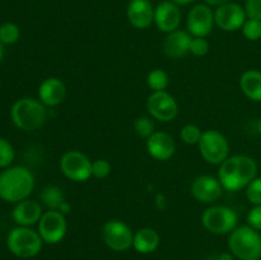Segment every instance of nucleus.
Masks as SVG:
<instances>
[{
    "instance_id": "obj_33",
    "label": "nucleus",
    "mask_w": 261,
    "mask_h": 260,
    "mask_svg": "<svg viewBox=\"0 0 261 260\" xmlns=\"http://www.w3.org/2000/svg\"><path fill=\"white\" fill-rule=\"evenodd\" d=\"M246 221L250 227L261 232V204L260 205H254L250 209L249 213H247Z\"/></svg>"
},
{
    "instance_id": "obj_19",
    "label": "nucleus",
    "mask_w": 261,
    "mask_h": 260,
    "mask_svg": "<svg viewBox=\"0 0 261 260\" xmlns=\"http://www.w3.org/2000/svg\"><path fill=\"white\" fill-rule=\"evenodd\" d=\"M193 36L188 31L176 30L167 33L163 38L162 51L171 59H181L190 53V43Z\"/></svg>"
},
{
    "instance_id": "obj_39",
    "label": "nucleus",
    "mask_w": 261,
    "mask_h": 260,
    "mask_svg": "<svg viewBox=\"0 0 261 260\" xmlns=\"http://www.w3.org/2000/svg\"><path fill=\"white\" fill-rule=\"evenodd\" d=\"M257 132H259V134L261 137V119L259 120V122H257Z\"/></svg>"
},
{
    "instance_id": "obj_25",
    "label": "nucleus",
    "mask_w": 261,
    "mask_h": 260,
    "mask_svg": "<svg viewBox=\"0 0 261 260\" xmlns=\"http://www.w3.org/2000/svg\"><path fill=\"white\" fill-rule=\"evenodd\" d=\"M20 37V30L15 23L5 22L0 24V41L3 45H13Z\"/></svg>"
},
{
    "instance_id": "obj_28",
    "label": "nucleus",
    "mask_w": 261,
    "mask_h": 260,
    "mask_svg": "<svg viewBox=\"0 0 261 260\" xmlns=\"http://www.w3.org/2000/svg\"><path fill=\"white\" fill-rule=\"evenodd\" d=\"M15 158L14 148L12 143L5 138L0 137V168H8L12 166Z\"/></svg>"
},
{
    "instance_id": "obj_36",
    "label": "nucleus",
    "mask_w": 261,
    "mask_h": 260,
    "mask_svg": "<svg viewBox=\"0 0 261 260\" xmlns=\"http://www.w3.org/2000/svg\"><path fill=\"white\" fill-rule=\"evenodd\" d=\"M59 211H60L61 213H63V214H65V216H66V214H68L69 212L71 211V206H70V204H69L68 201L65 200V201H64L63 204H61V206H60V208H59Z\"/></svg>"
},
{
    "instance_id": "obj_38",
    "label": "nucleus",
    "mask_w": 261,
    "mask_h": 260,
    "mask_svg": "<svg viewBox=\"0 0 261 260\" xmlns=\"http://www.w3.org/2000/svg\"><path fill=\"white\" fill-rule=\"evenodd\" d=\"M4 54H5L4 45H3V42H2V41H0V63H2L3 59H4Z\"/></svg>"
},
{
    "instance_id": "obj_29",
    "label": "nucleus",
    "mask_w": 261,
    "mask_h": 260,
    "mask_svg": "<svg viewBox=\"0 0 261 260\" xmlns=\"http://www.w3.org/2000/svg\"><path fill=\"white\" fill-rule=\"evenodd\" d=\"M242 35L249 41H259L261 38V20L247 18L241 28Z\"/></svg>"
},
{
    "instance_id": "obj_16",
    "label": "nucleus",
    "mask_w": 261,
    "mask_h": 260,
    "mask_svg": "<svg viewBox=\"0 0 261 260\" xmlns=\"http://www.w3.org/2000/svg\"><path fill=\"white\" fill-rule=\"evenodd\" d=\"M148 154L155 161L171 160L176 153V142L171 134L166 132H154L145 143Z\"/></svg>"
},
{
    "instance_id": "obj_6",
    "label": "nucleus",
    "mask_w": 261,
    "mask_h": 260,
    "mask_svg": "<svg viewBox=\"0 0 261 260\" xmlns=\"http://www.w3.org/2000/svg\"><path fill=\"white\" fill-rule=\"evenodd\" d=\"M201 224L214 235L231 233L239 224V214L227 205H212L201 214Z\"/></svg>"
},
{
    "instance_id": "obj_27",
    "label": "nucleus",
    "mask_w": 261,
    "mask_h": 260,
    "mask_svg": "<svg viewBox=\"0 0 261 260\" xmlns=\"http://www.w3.org/2000/svg\"><path fill=\"white\" fill-rule=\"evenodd\" d=\"M133 127H134L135 134L139 138H143V139L147 140L154 130V122H153L152 117L148 116H139L134 120V124H133Z\"/></svg>"
},
{
    "instance_id": "obj_4",
    "label": "nucleus",
    "mask_w": 261,
    "mask_h": 260,
    "mask_svg": "<svg viewBox=\"0 0 261 260\" xmlns=\"http://www.w3.org/2000/svg\"><path fill=\"white\" fill-rule=\"evenodd\" d=\"M228 247L240 260L261 259V233L249 224L237 226L229 233Z\"/></svg>"
},
{
    "instance_id": "obj_5",
    "label": "nucleus",
    "mask_w": 261,
    "mask_h": 260,
    "mask_svg": "<svg viewBox=\"0 0 261 260\" xmlns=\"http://www.w3.org/2000/svg\"><path fill=\"white\" fill-rule=\"evenodd\" d=\"M42 244L43 241L38 231H35L31 227H15L7 237L9 251L22 259H30L40 254Z\"/></svg>"
},
{
    "instance_id": "obj_21",
    "label": "nucleus",
    "mask_w": 261,
    "mask_h": 260,
    "mask_svg": "<svg viewBox=\"0 0 261 260\" xmlns=\"http://www.w3.org/2000/svg\"><path fill=\"white\" fill-rule=\"evenodd\" d=\"M240 89L245 97L254 102H261V71L249 69L240 76Z\"/></svg>"
},
{
    "instance_id": "obj_15",
    "label": "nucleus",
    "mask_w": 261,
    "mask_h": 260,
    "mask_svg": "<svg viewBox=\"0 0 261 260\" xmlns=\"http://www.w3.org/2000/svg\"><path fill=\"white\" fill-rule=\"evenodd\" d=\"M154 24L162 33H171L178 30L181 24V10L171 0L160 3L154 8Z\"/></svg>"
},
{
    "instance_id": "obj_18",
    "label": "nucleus",
    "mask_w": 261,
    "mask_h": 260,
    "mask_svg": "<svg viewBox=\"0 0 261 260\" xmlns=\"http://www.w3.org/2000/svg\"><path fill=\"white\" fill-rule=\"evenodd\" d=\"M66 97V86L60 78L50 76L41 82L38 87V99L46 107H56L64 102Z\"/></svg>"
},
{
    "instance_id": "obj_24",
    "label": "nucleus",
    "mask_w": 261,
    "mask_h": 260,
    "mask_svg": "<svg viewBox=\"0 0 261 260\" xmlns=\"http://www.w3.org/2000/svg\"><path fill=\"white\" fill-rule=\"evenodd\" d=\"M147 84L152 92L166 91L170 84V76L163 69H153L148 73Z\"/></svg>"
},
{
    "instance_id": "obj_3",
    "label": "nucleus",
    "mask_w": 261,
    "mask_h": 260,
    "mask_svg": "<svg viewBox=\"0 0 261 260\" xmlns=\"http://www.w3.org/2000/svg\"><path fill=\"white\" fill-rule=\"evenodd\" d=\"M47 119L46 106L38 98L23 97L10 107V120L23 132H35L45 125Z\"/></svg>"
},
{
    "instance_id": "obj_30",
    "label": "nucleus",
    "mask_w": 261,
    "mask_h": 260,
    "mask_svg": "<svg viewBox=\"0 0 261 260\" xmlns=\"http://www.w3.org/2000/svg\"><path fill=\"white\" fill-rule=\"evenodd\" d=\"M246 199L252 205H260L261 204V177L256 176L249 185L245 188Z\"/></svg>"
},
{
    "instance_id": "obj_26",
    "label": "nucleus",
    "mask_w": 261,
    "mask_h": 260,
    "mask_svg": "<svg viewBox=\"0 0 261 260\" xmlns=\"http://www.w3.org/2000/svg\"><path fill=\"white\" fill-rule=\"evenodd\" d=\"M203 135V130L195 124H186L181 127L180 138L188 145H198Z\"/></svg>"
},
{
    "instance_id": "obj_7",
    "label": "nucleus",
    "mask_w": 261,
    "mask_h": 260,
    "mask_svg": "<svg viewBox=\"0 0 261 260\" xmlns=\"http://www.w3.org/2000/svg\"><path fill=\"white\" fill-rule=\"evenodd\" d=\"M203 160L209 165L219 166L229 157V143L223 133L216 129L203 132L198 144Z\"/></svg>"
},
{
    "instance_id": "obj_32",
    "label": "nucleus",
    "mask_w": 261,
    "mask_h": 260,
    "mask_svg": "<svg viewBox=\"0 0 261 260\" xmlns=\"http://www.w3.org/2000/svg\"><path fill=\"white\" fill-rule=\"evenodd\" d=\"M209 42L204 37H193L190 43V54L194 56H205L209 53Z\"/></svg>"
},
{
    "instance_id": "obj_1",
    "label": "nucleus",
    "mask_w": 261,
    "mask_h": 260,
    "mask_svg": "<svg viewBox=\"0 0 261 260\" xmlns=\"http://www.w3.org/2000/svg\"><path fill=\"white\" fill-rule=\"evenodd\" d=\"M257 176V163L246 154H236L219 165L218 180L226 191L242 190Z\"/></svg>"
},
{
    "instance_id": "obj_13",
    "label": "nucleus",
    "mask_w": 261,
    "mask_h": 260,
    "mask_svg": "<svg viewBox=\"0 0 261 260\" xmlns=\"http://www.w3.org/2000/svg\"><path fill=\"white\" fill-rule=\"evenodd\" d=\"M247 15L245 8L237 3H226L217 7L214 10V20L222 31L226 32H236L241 30L244 23L246 22Z\"/></svg>"
},
{
    "instance_id": "obj_10",
    "label": "nucleus",
    "mask_w": 261,
    "mask_h": 260,
    "mask_svg": "<svg viewBox=\"0 0 261 260\" xmlns=\"http://www.w3.org/2000/svg\"><path fill=\"white\" fill-rule=\"evenodd\" d=\"M38 233L45 244L55 245L63 241L68 229L65 214L60 211H50L47 209L43 212L40 222H38Z\"/></svg>"
},
{
    "instance_id": "obj_35",
    "label": "nucleus",
    "mask_w": 261,
    "mask_h": 260,
    "mask_svg": "<svg viewBox=\"0 0 261 260\" xmlns=\"http://www.w3.org/2000/svg\"><path fill=\"white\" fill-rule=\"evenodd\" d=\"M229 2H231V0H205V3L209 7H219V5H223Z\"/></svg>"
},
{
    "instance_id": "obj_11",
    "label": "nucleus",
    "mask_w": 261,
    "mask_h": 260,
    "mask_svg": "<svg viewBox=\"0 0 261 260\" xmlns=\"http://www.w3.org/2000/svg\"><path fill=\"white\" fill-rule=\"evenodd\" d=\"M147 111L152 119L170 122L178 115V103L167 91L152 92L147 98Z\"/></svg>"
},
{
    "instance_id": "obj_12",
    "label": "nucleus",
    "mask_w": 261,
    "mask_h": 260,
    "mask_svg": "<svg viewBox=\"0 0 261 260\" xmlns=\"http://www.w3.org/2000/svg\"><path fill=\"white\" fill-rule=\"evenodd\" d=\"M214 24V12L208 4H196L189 10L186 28L193 37L205 38L212 33Z\"/></svg>"
},
{
    "instance_id": "obj_14",
    "label": "nucleus",
    "mask_w": 261,
    "mask_h": 260,
    "mask_svg": "<svg viewBox=\"0 0 261 260\" xmlns=\"http://www.w3.org/2000/svg\"><path fill=\"white\" fill-rule=\"evenodd\" d=\"M223 186L218 177L211 175H200L193 180L190 185V193L193 198L204 204H212L221 199L223 194Z\"/></svg>"
},
{
    "instance_id": "obj_8",
    "label": "nucleus",
    "mask_w": 261,
    "mask_h": 260,
    "mask_svg": "<svg viewBox=\"0 0 261 260\" xmlns=\"http://www.w3.org/2000/svg\"><path fill=\"white\" fill-rule=\"evenodd\" d=\"M59 166L61 173L74 183H86L92 177V161L81 150H66Z\"/></svg>"
},
{
    "instance_id": "obj_20",
    "label": "nucleus",
    "mask_w": 261,
    "mask_h": 260,
    "mask_svg": "<svg viewBox=\"0 0 261 260\" xmlns=\"http://www.w3.org/2000/svg\"><path fill=\"white\" fill-rule=\"evenodd\" d=\"M42 214L43 212L41 204L28 198L15 203L12 211V218L18 226L31 227L40 222Z\"/></svg>"
},
{
    "instance_id": "obj_31",
    "label": "nucleus",
    "mask_w": 261,
    "mask_h": 260,
    "mask_svg": "<svg viewBox=\"0 0 261 260\" xmlns=\"http://www.w3.org/2000/svg\"><path fill=\"white\" fill-rule=\"evenodd\" d=\"M111 163L103 158L92 161V176L96 178H106L111 173Z\"/></svg>"
},
{
    "instance_id": "obj_2",
    "label": "nucleus",
    "mask_w": 261,
    "mask_h": 260,
    "mask_svg": "<svg viewBox=\"0 0 261 260\" xmlns=\"http://www.w3.org/2000/svg\"><path fill=\"white\" fill-rule=\"evenodd\" d=\"M35 175L24 166H10L0 173V199L18 203L30 198L35 189Z\"/></svg>"
},
{
    "instance_id": "obj_22",
    "label": "nucleus",
    "mask_w": 261,
    "mask_h": 260,
    "mask_svg": "<svg viewBox=\"0 0 261 260\" xmlns=\"http://www.w3.org/2000/svg\"><path fill=\"white\" fill-rule=\"evenodd\" d=\"M160 233L154 228L144 227V228L138 229L134 233L133 247L140 254H150V252L157 250V247L160 246Z\"/></svg>"
},
{
    "instance_id": "obj_37",
    "label": "nucleus",
    "mask_w": 261,
    "mask_h": 260,
    "mask_svg": "<svg viewBox=\"0 0 261 260\" xmlns=\"http://www.w3.org/2000/svg\"><path fill=\"white\" fill-rule=\"evenodd\" d=\"M171 2H173L177 5H189L191 4V3L196 2V0H171Z\"/></svg>"
},
{
    "instance_id": "obj_9",
    "label": "nucleus",
    "mask_w": 261,
    "mask_h": 260,
    "mask_svg": "<svg viewBox=\"0 0 261 260\" xmlns=\"http://www.w3.org/2000/svg\"><path fill=\"white\" fill-rule=\"evenodd\" d=\"M105 245L114 251H126L133 246L134 232L124 221L110 219L103 224L101 231Z\"/></svg>"
},
{
    "instance_id": "obj_34",
    "label": "nucleus",
    "mask_w": 261,
    "mask_h": 260,
    "mask_svg": "<svg viewBox=\"0 0 261 260\" xmlns=\"http://www.w3.org/2000/svg\"><path fill=\"white\" fill-rule=\"evenodd\" d=\"M245 12L247 18L261 20V0H246Z\"/></svg>"
},
{
    "instance_id": "obj_23",
    "label": "nucleus",
    "mask_w": 261,
    "mask_h": 260,
    "mask_svg": "<svg viewBox=\"0 0 261 260\" xmlns=\"http://www.w3.org/2000/svg\"><path fill=\"white\" fill-rule=\"evenodd\" d=\"M40 200L50 211H59L61 204L65 201L63 189L56 185H47L40 194Z\"/></svg>"
},
{
    "instance_id": "obj_17",
    "label": "nucleus",
    "mask_w": 261,
    "mask_h": 260,
    "mask_svg": "<svg viewBox=\"0 0 261 260\" xmlns=\"http://www.w3.org/2000/svg\"><path fill=\"white\" fill-rule=\"evenodd\" d=\"M126 18L137 30H147L154 23V8L149 0H130Z\"/></svg>"
}]
</instances>
